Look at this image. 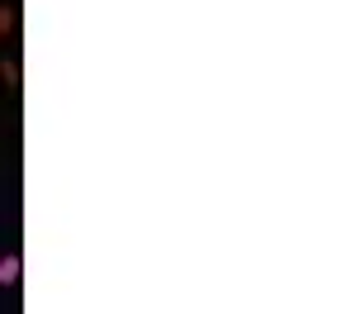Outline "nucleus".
<instances>
[{"label":"nucleus","instance_id":"nucleus-1","mask_svg":"<svg viewBox=\"0 0 357 314\" xmlns=\"http://www.w3.org/2000/svg\"><path fill=\"white\" fill-rule=\"evenodd\" d=\"M15 281H20V257L5 253L0 257V285H15Z\"/></svg>","mask_w":357,"mask_h":314},{"label":"nucleus","instance_id":"nucleus-2","mask_svg":"<svg viewBox=\"0 0 357 314\" xmlns=\"http://www.w3.org/2000/svg\"><path fill=\"white\" fill-rule=\"evenodd\" d=\"M10 24H15V15H10V10H0V33H5Z\"/></svg>","mask_w":357,"mask_h":314}]
</instances>
